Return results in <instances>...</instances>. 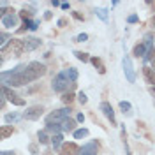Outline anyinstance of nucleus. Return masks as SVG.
Listing matches in <instances>:
<instances>
[{"label":"nucleus","instance_id":"f704fd0d","mask_svg":"<svg viewBox=\"0 0 155 155\" xmlns=\"http://www.w3.org/2000/svg\"><path fill=\"white\" fill-rule=\"evenodd\" d=\"M83 120H85V116H83V113H79L78 115V122H83Z\"/></svg>","mask_w":155,"mask_h":155},{"label":"nucleus","instance_id":"393cba45","mask_svg":"<svg viewBox=\"0 0 155 155\" xmlns=\"http://www.w3.org/2000/svg\"><path fill=\"white\" fill-rule=\"evenodd\" d=\"M95 12H97V16L102 19V21H107V11L106 9H97Z\"/></svg>","mask_w":155,"mask_h":155},{"label":"nucleus","instance_id":"1a4fd4ad","mask_svg":"<svg viewBox=\"0 0 155 155\" xmlns=\"http://www.w3.org/2000/svg\"><path fill=\"white\" fill-rule=\"evenodd\" d=\"M42 106H32V107H28L27 111H25V118L27 120H37V118H41V115H42Z\"/></svg>","mask_w":155,"mask_h":155},{"label":"nucleus","instance_id":"c85d7f7f","mask_svg":"<svg viewBox=\"0 0 155 155\" xmlns=\"http://www.w3.org/2000/svg\"><path fill=\"white\" fill-rule=\"evenodd\" d=\"M78 99H79V102H81V104H87V101H88L87 94H83V92H81V94L78 95Z\"/></svg>","mask_w":155,"mask_h":155},{"label":"nucleus","instance_id":"0eeeda50","mask_svg":"<svg viewBox=\"0 0 155 155\" xmlns=\"http://www.w3.org/2000/svg\"><path fill=\"white\" fill-rule=\"evenodd\" d=\"M101 111L104 113L107 120L111 122V125H116V120H115V111H113V106L109 104V102H102L101 104Z\"/></svg>","mask_w":155,"mask_h":155},{"label":"nucleus","instance_id":"a19ab883","mask_svg":"<svg viewBox=\"0 0 155 155\" xmlns=\"http://www.w3.org/2000/svg\"><path fill=\"white\" fill-rule=\"evenodd\" d=\"M129 155H130V153H129Z\"/></svg>","mask_w":155,"mask_h":155},{"label":"nucleus","instance_id":"9b49d317","mask_svg":"<svg viewBox=\"0 0 155 155\" xmlns=\"http://www.w3.org/2000/svg\"><path fill=\"white\" fill-rule=\"evenodd\" d=\"M143 74H145V79L152 85V87H155V71L152 67H148V65H145L143 67Z\"/></svg>","mask_w":155,"mask_h":155},{"label":"nucleus","instance_id":"5701e85b","mask_svg":"<svg viewBox=\"0 0 155 155\" xmlns=\"http://www.w3.org/2000/svg\"><path fill=\"white\" fill-rule=\"evenodd\" d=\"M62 101H64L65 104H71V102L74 101V94H72V92H69V94H64V97H62Z\"/></svg>","mask_w":155,"mask_h":155},{"label":"nucleus","instance_id":"bb28decb","mask_svg":"<svg viewBox=\"0 0 155 155\" xmlns=\"http://www.w3.org/2000/svg\"><path fill=\"white\" fill-rule=\"evenodd\" d=\"M0 39H2V41H0V44H2V49L5 48V42H7V34H5V32H2V34H0Z\"/></svg>","mask_w":155,"mask_h":155},{"label":"nucleus","instance_id":"a211bd4d","mask_svg":"<svg viewBox=\"0 0 155 155\" xmlns=\"http://www.w3.org/2000/svg\"><path fill=\"white\" fill-rule=\"evenodd\" d=\"M120 109L124 111V115H130V113H132V106H130V102H127V101H122V102H120Z\"/></svg>","mask_w":155,"mask_h":155},{"label":"nucleus","instance_id":"b1692460","mask_svg":"<svg viewBox=\"0 0 155 155\" xmlns=\"http://www.w3.org/2000/svg\"><path fill=\"white\" fill-rule=\"evenodd\" d=\"M30 16H32V12H30V11H27V9L19 11V18H23L25 21H30Z\"/></svg>","mask_w":155,"mask_h":155},{"label":"nucleus","instance_id":"4be33fe9","mask_svg":"<svg viewBox=\"0 0 155 155\" xmlns=\"http://www.w3.org/2000/svg\"><path fill=\"white\" fill-rule=\"evenodd\" d=\"M74 55H76L78 60H81V62H88L90 58H88L87 53H83V51H74Z\"/></svg>","mask_w":155,"mask_h":155},{"label":"nucleus","instance_id":"7c9ffc66","mask_svg":"<svg viewBox=\"0 0 155 155\" xmlns=\"http://www.w3.org/2000/svg\"><path fill=\"white\" fill-rule=\"evenodd\" d=\"M87 39H88V35H87V34H79V35L76 37V42H85Z\"/></svg>","mask_w":155,"mask_h":155},{"label":"nucleus","instance_id":"e433bc0d","mask_svg":"<svg viewBox=\"0 0 155 155\" xmlns=\"http://www.w3.org/2000/svg\"><path fill=\"white\" fill-rule=\"evenodd\" d=\"M2 155H14V152H2Z\"/></svg>","mask_w":155,"mask_h":155},{"label":"nucleus","instance_id":"72a5a7b5","mask_svg":"<svg viewBox=\"0 0 155 155\" xmlns=\"http://www.w3.org/2000/svg\"><path fill=\"white\" fill-rule=\"evenodd\" d=\"M65 23H67V19H58V27H65Z\"/></svg>","mask_w":155,"mask_h":155},{"label":"nucleus","instance_id":"6ab92c4d","mask_svg":"<svg viewBox=\"0 0 155 155\" xmlns=\"http://www.w3.org/2000/svg\"><path fill=\"white\" fill-rule=\"evenodd\" d=\"M134 57H145V44H141V42H139V44H136L134 46Z\"/></svg>","mask_w":155,"mask_h":155},{"label":"nucleus","instance_id":"412c9836","mask_svg":"<svg viewBox=\"0 0 155 155\" xmlns=\"http://www.w3.org/2000/svg\"><path fill=\"white\" fill-rule=\"evenodd\" d=\"M62 139H64V137H62V134H55L53 137H51V143H53V146H55V148H60V145H62Z\"/></svg>","mask_w":155,"mask_h":155},{"label":"nucleus","instance_id":"a878e982","mask_svg":"<svg viewBox=\"0 0 155 155\" xmlns=\"http://www.w3.org/2000/svg\"><path fill=\"white\" fill-rule=\"evenodd\" d=\"M39 143H41V145H46V143H48L49 139H48V136H46V132H44V130H42V132H39Z\"/></svg>","mask_w":155,"mask_h":155},{"label":"nucleus","instance_id":"9d476101","mask_svg":"<svg viewBox=\"0 0 155 155\" xmlns=\"http://www.w3.org/2000/svg\"><path fill=\"white\" fill-rule=\"evenodd\" d=\"M11 14H7V16H4L2 18V25L5 27V28H12V27H16V23H18V18L12 14L14 11H9Z\"/></svg>","mask_w":155,"mask_h":155},{"label":"nucleus","instance_id":"6e6552de","mask_svg":"<svg viewBox=\"0 0 155 155\" xmlns=\"http://www.w3.org/2000/svg\"><path fill=\"white\" fill-rule=\"evenodd\" d=\"M60 153L62 155H79V146L76 143H64L60 146Z\"/></svg>","mask_w":155,"mask_h":155},{"label":"nucleus","instance_id":"f3484780","mask_svg":"<svg viewBox=\"0 0 155 155\" xmlns=\"http://www.w3.org/2000/svg\"><path fill=\"white\" fill-rule=\"evenodd\" d=\"M90 62H92V64H94L95 67H99V72H101V74H104V72H106V67H104V65L101 64V58L92 57V58H90Z\"/></svg>","mask_w":155,"mask_h":155},{"label":"nucleus","instance_id":"dca6fc26","mask_svg":"<svg viewBox=\"0 0 155 155\" xmlns=\"http://www.w3.org/2000/svg\"><path fill=\"white\" fill-rule=\"evenodd\" d=\"M9 136H12V127L11 125H4L2 129H0V137H2V139H7Z\"/></svg>","mask_w":155,"mask_h":155},{"label":"nucleus","instance_id":"f257e3e1","mask_svg":"<svg viewBox=\"0 0 155 155\" xmlns=\"http://www.w3.org/2000/svg\"><path fill=\"white\" fill-rule=\"evenodd\" d=\"M23 51H25V41H21V39H11L9 46L2 49L4 55H12V57H19Z\"/></svg>","mask_w":155,"mask_h":155},{"label":"nucleus","instance_id":"cd10ccee","mask_svg":"<svg viewBox=\"0 0 155 155\" xmlns=\"http://www.w3.org/2000/svg\"><path fill=\"white\" fill-rule=\"evenodd\" d=\"M16 120H18V115H16V113H12V115H5V122H16Z\"/></svg>","mask_w":155,"mask_h":155},{"label":"nucleus","instance_id":"ea45409f","mask_svg":"<svg viewBox=\"0 0 155 155\" xmlns=\"http://www.w3.org/2000/svg\"><path fill=\"white\" fill-rule=\"evenodd\" d=\"M153 11H155V4H153Z\"/></svg>","mask_w":155,"mask_h":155},{"label":"nucleus","instance_id":"58836bf2","mask_svg":"<svg viewBox=\"0 0 155 155\" xmlns=\"http://www.w3.org/2000/svg\"><path fill=\"white\" fill-rule=\"evenodd\" d=\"M152 69H153V71H155V60H153V67H152Z\"/></svg>","mask_w":155,"mask_h":155},{"label":"nucleus","instance_id":"7ed1b4c3","mask_svg":"<svg viewBox=\"0 0 155 155\" xmlns=\"http://www.w3.org/2000/svg\"><path fill=\"white\" fill-rule=\"evenodd\" d=\"M122 65H124V72H125V78L129 83H134L136 81V71H134V65H132V60L129 55L124 57V62H122Z\"/></svg>","mask_w":155,"mask_h":155},{"label":"nucleus","instance_id":"2f4dec72","mask_svg":"<svg viewBox=\"0 0 155 155\" xmlns=\"http://www.w3.org/2000/svg\"><path fill=\"white\" fill-rule=\"evenodd\" d=\"M127 21H129V23H137V16H136V14H130V16L127 18Z\"/></svg>","mask_w":155,"mask_h":155},{"label":"nucleus","instance_id":"ddd939ff","mask_svg":"<svg viewBox=\"0 0 155 155\" xmlns=\"http://www.w3.org/2000/svg\"><path fill=\"white\" fill-rule=\"evenodd\" d=\"M41 46V39H35V37H30L25 41V51H34L35 48Z\"/></svg>","mask_w":155,"mask_h":155},{"label":"nucleus","instance_id":"aec40b11","mask_svg":"<svg viewBox=\"0 0 155 155\" xmlns=\"http://www.w3.org/2000/svg\"><path fill=\"white\" fill-rule=\"evenodd\" d=\"M88 136V129H78L74 130V139H81V137H87Z\"/></svg>","mask_w":155,"mask_h":155},{"label":"nucleus","instance_id":"20e7f679","mask_svg":"<svg viewBox=\"0 0 155 155\" xmlns=\"http://www.w3.org/2000/svg\"><path fill=\"white\" fill-rule=\"evenodd\" d=\"M2 95L7 97V101H11L12 104H16V106H25V101L23 99H19L12 90H9V88L5 87V85H2Z\"/></svg>","mask_w":155,"mask_h":155},{"label":"nucleus","instance_id":"c756f323","mask_svg":"<svg viewBox=\"0 0 155 155\" xmlns=\"http://www.w3.org/2000/svg\"><path fill=\"white\" fill-rule=\"evenodd\" d=\"M60 129H62V125H46V130H51V132H57Z\"/></svg>","mask_w":155,"mask_h":155},{"label":"nucleus","instance_id":"2eb2a0df","mask_svg":"<svg viewBox=\"0 0 155 155\" xmlns=\"http://www.w3.org/2000/svg\"><path fill=\"white\" fill-rule=\"evenodd\" d=\"M76 129V122L72 120V118H67L64 124H62V130H65V132H71V130H74Z\"/></svg>","mask_w":155,"mask_h":155},{"label":"nucleus","instance_id":"f03ea898","mask_svg":"<svg viewBox=\"0 0 155 155\" xmlns=\"http://www.w3.org/2000/svg\"><path fill=\"white\" fill-rule=\"evenodd\" d=\"M71 115V109H58V111H53L46 116V125H58V124H64L65 120Z\"/></svg>","mask_w":155,"mask_h":155},{"label":"nucleus","instance_id":"4468645a","mask_svg":"<svg viewBox=\"0 0 155 155\" xmlns=\"http://www.w3.org/2000/svg\"><path fill=\"white\" fill-rule=\"evenodd\" d=\"M28 65H30L32 69H34L35 72H37L39 78H41V76H44V74H46V71H48V69H46V65H42L41 62H32V64H28Z\"/></svg>","mask_w":155,"mask_h":155},{"label":"nucleus","instance_id":"473e14b6","mask_svg":"<svg viewBox=\"0 0 155 155\" xmlns=\"http://www.w3.org/2000/svg\"><path fill=\"white\" fill-rule=\"evenodd\" d=\"M72 16H74L76 19H79V21H83V14H81V12H78V11H76V12H72Z\"/></svg>","mask_w":155,"mask_h":155},{"label":"nucleus","instance_id":"4c0bfd02","mask_svg":"<svg viewBox=\"0 0 155 155\" xmlns=\"http://www.w3.org/2000/svg\"><path fill=\"white\" fill-rule=\"evenodd\" d=\"M152 27H153V28H155V16H153V18H152Z\"/></svg>","mask_w":155,"mask_h":155},{"label":"nucleus","instance_id":"f8f14e48","mask_svg":"<svg viewBox=\"0 0 155 155\" xmlns=\"http://www.w3.org/2000/svg\"><path fill=\"white\" fill-rule=\"evenodd\" d=\"M62 74H64V78L67 79L69 83H76V79H78V71H76L74 67H69V69H65V71H64Z\"/></svg>","mask_w":155,"mask_h":155},{"label":"nucleus","instance_id":"39448f33","mask_svg":"<svg viewBox=\"0 0 155 155\" xmlns=\"http://www.w3.org/2000/svg\"><path fill=\"white\" fill-rule=\"evenodd\" d=\"M71 85H74V83H71ZM67 88H69V81L64 78V74L60 72V74L53 79V90H55V92H65Z\"/></svg>","mask_w":155,"mask_h":155},{"label":"nucleus","instance_id":"c9c22d12","mask_svg":"<svg viewBox=\"0 0 155 155\" xmlns=\"http://www.w3.org/2000/svg\"><path fill=\"white\" fill-rule=\"evenodd\" d=\"M150 94H152V95L155 97V87H150Z\"/></svg>","mask_w":155,"mask_h":155},{"label":"nucleus","instance_id":"423d86ee","mask_svg":"<svg viewBox=\"0 0 155 155\" xmlns=\"http://www.w3.org/2000/svg\"><path fill=\"white\" fill-rule=\"evenodd\" d=\"M99 148H101L99 141H88L87 145L79 150V155H97L99 153Z\"/></svg>","mask_w":155,"mask_h":155}]
</instances>
